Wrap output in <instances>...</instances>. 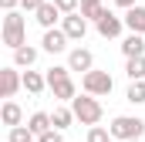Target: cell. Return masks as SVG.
<instances>
[{"label":"cell","instance_id":"9a60e30c","mask_svg":"<svg viewBox=\"0 0 145 142\" xmlns=\"http://www.w3.org/2000/svg\"><path fill=\"white\" fill-rule=\"evenodd\" d=\"M27 129H31L37 139H40L44 132H51V129H54V125H51V115H47V112H34V115L27 118Z\"/></svg>","mask_w":145,"mask_h":142},{"label":"cell","instance_id":"5b68a950","mask_svg":"<svg viewBox=\"0 0 145 142\" xmlns=\"http://www.w3.org/2000/svg\"><path fill=\"white\" fill-rule=\"evenodd\" d=\"M61 31L68 34V41H84V34H88V20H84L81 14L61 17Z\"/></svg>","mask_w":145,"mask_h":142},{"label":"cell","instance_id":"3957f363","mask_svg":"<svg viewBox=\"0 0 145 142\" xmlns=\"http://www.w3.org/2000/svg\"><path fill=\"white\" fill-rule=\"evenodd\" d=\"M108 132H111V139L132 142V139H142V132H145V122H142V118H135V115H118V118H111Z\"/></svg>","mask_w":145,"mask_h":142},{"label":"cell","instance_id":"6da1fadb","mask_svg":"<svg viewBox=\"0 0 145 142\" xmlns=\"http://www.w3.org/2000/svg\"><path fill=\"white\" fill-rule=\"evenodd\" d=\"M3 44L10 47V51H20V47H27V24H24V17L14 10V14H3Z\"/></svg>","mask_w":145,"mask_h":142},{"label":"cell","instance_id":"44dd1931","mask_svg":"<svg viewBox=\"0 0 145 142\" xmlns=\"http://www.w3.org/2000/svg\"><path fill=\"white\" fill-rule=\"evenodd\" d=\"M132 105H145V81H132L128 85V95H125Z\"/></svg>","mask_w":145,"mask_h":142},{"label":"cell","instance_id":"30bf717a","mask_svg":"<svg viewBox=\"0 0 145 142\" xmlns=\"http://www.w3.org/2000/svg\"><path fill=\"white\" fill-rule=\"evenodd\" d=\"M95 27H98V34H101V37H118V34H121V27H125V20H121V17H115V14L108 10Z\"/></svg>","mask_w":145,"mask_h":142},{"label":"cell","instance_id":"d4e9b609","mask_svg":"<svg viewBox=\"0 0 145 142\" xmlns=\"http://www.w3.org/2000/svg\"><path fill=\"white\" fill-rule=\"evenodd\" d=\"M44 3H47V0H20V7H24V10H31V14H37Z\"/></svg>","mask_w":145,"mask_h":142},{"label":"cell","instance_id":"7402d4cb","mask_svg":"<svg viewBox=\"0 0 145 142\" xmlns=\"http://www.w3.org/2000/svg\"><path fill=\"white\" fill-rule=\"evenodd\" d=\"M37 135L27 129V125H17V129H10V135H7V142H34Z\"/></svg>","mask_w":145,"mask_h":142},{"label":"cell","instance_id":"4fadbf2b","mask_svg":"<svg viewBox=\"0 0 145 142\" xmlns=\"http://www.w3.org/2000/svg\"><path fill=\"white\" fill-rule=\"evenodd\" d=\"M121 54L132 61V58H145V37L142 34H128L121 41Z\"/></svg>","mask_w":145,"mask_h":142},{"label":"cell","instance_id":"7c38bea8","mask_svg":"<svg viewBox=\"0 0 145 142\" xmlns=\"http://www.w3.org/2000/svg\"><path fill=\"white\" fill-rule=\"evenodd\" d=\"M125 27L132 31V34H142L145 37V7H132V10H125Z\"/></svg>","mask_w":145,"mask_h":142},{"label":"cell","instance_id":"ffe728a7","mask_svg":"<svg viewBox=\"0 0 145 142\" xmlns=\"http://www.w3.org/2000/svg\"><path fill=\"white\" fill-rule=\"evenodd\" d=\"M125 74H128L132 81H145V58H132V61L125 64Z\"/></svg>","mask_w":145,"mask_h":142},{"label":"cell","instance_id":"f546056e","mask_svg":"<svg viewBox=\"0 0 145 142\" xmlns=\"http://www.w3.org/2000/svg\"><path fill=\"white\" fill-rule=\"evenodd\" d=\"M132 142H142V139H132Z\"/></svg>","mask_w":145,"mask_h":142},{"label":"cell","instance_id":"4316f807","mask_svg":"<svg viewBox=\"0 0 145 142\" xmlns=\"http://www.w3.org/2000/svg\"><path fill=\"white\" fill-rule=\"evenodd\" d=\"M17 3H20V0H0V7H3V14H14V10H17Z\"/></svg>","mask_w":145,"mask_h":142},{"label":"cell","instance_id":"83f0119b","mask_svg":"<svg viewBox=\"0 0 145 142\" xmlns=\"http://www.w3.org/2000/svg\"><path fill=\"white\" fill-rule=\"evenodd\" d=\"M115 7H121V10H132V7H138L135 0H115Z\"/></svg>","mask_w":145,"mask_h":142},{"label":"cell","instance_id":"ac0fdd59","mask_svg":"<svg viewBox=\"0 0 145 142\" xmlns=\"http://www.w3.org/2000/svg\"><path fill=\"white\" fill-rule=\"evenodd\" d=\"M24 88H27L31 95H40V91L47 88V78H44L40 71H24Z\"/></svg>","mask_w":145,"mask_h":142},{"label":"cell","instance_id":"5bb4252c","mask_svg":"<svg viewBox=\"0 0 145 142\" xmlns=\"http://www.w3.org/2000/svg\"><path fill=\"white\" fill-rule=\"evenodd\" d=\"M0 118H3V125L17 129V125L24 122V112H20V105H17V102H3V108H0Z\"/></svg>","mask_w":145,"mask_h":142},{"label":"cell","instance_id":"e0dca14e","mask_svg":"<svg viewBox=\"0 0 145 142\" xmlns=\"http://www.w3.org/2000/svg\"><path fill=\"white\" fill-rule=\"evenodd\" d=\"M71 122H74V112H71L68 105H61V108H54V112H51V125H54L57 132H64Z\"/></svg>","mask_w":145,"mask_h":142},{"label":"cell","instance_id":"cb8c5ba5","mask_svg":"<svg viewBox=\"0 0 145 142\" xmlns=\"http://www.w3.org/2000/svg\"><path fill=\"white\" fill-rule=\"evenodd\" d=\"M111 139V132L108 129H101V125H95L91 132H88V142H108Z\"/></svg>","mask_w":145,"mask_h":142},{"label":"cell","instance_id":"2e32d148","mask_svg":"<svg viewBox=\"0 0 145 142\" xmlns=\"http://www.w3.org/2000/svg\"><path fill=\"white\" fill-rule=\"evenodd\" d=\"M34 61H37V47H20V51H14V68H34Z\"/></svg>","mask_w":145,"mask_h":142},{"label":"cell","instance_id":"8fae6325","mask_svg":"<svg viewBox=\"0 0 145 142\" xmlns=\"http://www.w3.org/2000/svg\"><path fill=\"white\" fill-rule=\"evenodd\" d=\"M34 17H37V24H40L44 31H54V24H57V17H64V14H61V10L54 7V0H47V3H44V7L37 10Z\"/></svg>","mask_w":145,"mask_h":142},{"label":"cell","instance_id":"ba28073f","mask_svg":"<svg viewBox=\"0 0 145 142\" xmlns=\"http://www.w3.org/2000/svg\"><path fill=\"white\" fill-rule=\"evenodd\" d=\"M40 47H44L47 54H61V51H68V34H64L61 27H54V31H44Z\"/></svg>","mask_w":145,"mask_h":142},{"label":"cell","instance_id":"8992f818","mask_svg":"<svg viewBox=\"0 0 145 142\" xmlns=\"http://www.w3.org/2000/svg\"><path fill=\"white\" fill-rule=\"evenodd\" d=\"M17 88H24V74H17V68H3L0 71V95L3 98H14Z\"/></svg>","mask_w":145,"mask_h":142},{"label":"cell","instance_id":"9c48e42d","mask_svg":"<svg viewBox=\"0 0 145 142\" xmlns=\"http://www.w3.org/2000/svg\"><path fill=\"white\" fill-rule=\"evenodd\" d=\"M47 88H51L54 98H61V102H74V98H78V88H74L71 74H68V78H57V81H47Z\"/></svg>","mask_w":145,"mask_h":142},{"label":"cell","instance_id":"277c9868","mask_svg":"<svg viewBox=\"0 0 145 142\" xmlns=\"http://www.w3.org/2000/svg\"><path fill=\"white\" fill-rule=\"evenodd\" d=\"M81 88H84V95L105 98V95H111L115 81H111V74H108V71H88V74L81 78Z\"/></svg>","mask_w":145,"mask_h":142},{"label":"cell","instance_id":"f1b7e54d","mask_svg":"<svg viewBox=\"0 0 145 142\" xmlns=\"http://www.w3.org/2000/svg\"><path fill=\"white\" fill-rule=\"evenodd\" d=\"M81 3H95V0H81Z\"/></svg>","mask_w":145,"mask_h":142},{"label":"cell","instance_id":"d6986e66","mask_svg":"<svg viewBox=\"0 0 145 142\" xmlns=\"http://www.w3.org/2000/svg\"><path fill=\"white\" fill-rule=\"evenodd\" d=\"M105 14H108V10L101 7V0H95V3H81V17H84V20H95V24H98Z\"/></svg>","mask_w":145,"mask_h":142},{"label":"cell","instance_id":"484cf974","mask_svg":"<svg viewBox=\"0 0 145 142\" xmlns=\"http://www.w3.org/2000/svg\"><path fill=\"white\" fill-rule=\"evenodd\" d=\"M37 142H64V139H61V132H57V129H51V132H44Z\"/></svg>","mask_w":145,"mask_h":142},{"label":"cell","instance_id":"603a6c76","mask_svg":"<svg viewBox=\"0 0 145 142\" xmlns=\"http://www.w3.org/2000/svg\"><path fill=\"white\" fill-rule=\"evenodd\" d=\"M78 3L81 0H54V7L64 14V17H71V14H78Z\"/></svg>","mask_w":145,"mask_h":142},{"label":"cell","instance_id":"7a4b0ae2","mask_svg":"<svg viewBox=\"0 0 145 142\" xmlns=\"http://www.w3.org/2000/svg\"><path fill=\"white\" fill-rule=\"evenodd\" d=\"M71 112H74V118L81 122V125H98L101 122V115H105V108H101V102L95 98V95H78L71 102Z\"/></svg>","mask_w":145,"mask_h":142},{"label":"cell","instance_id":"52a82bcc","mask_svg":"<svg viewBox=\"0 0 145 142\" xmlns=\"http://www.w3.org/2000/svg\"><path fill=\"white\" fill-rule=\"evenodd\" d=\"M68 68L71 71H95V54L88 51V47H74L71 54H68Z\"/></svg>","mask_w":145,"mask_h":142}]
</instances>
